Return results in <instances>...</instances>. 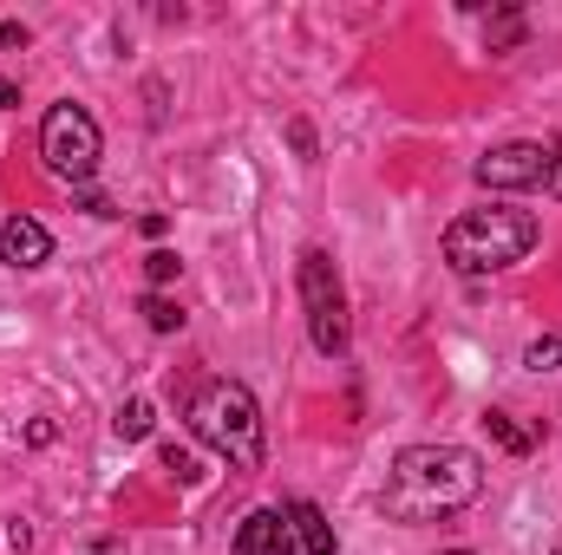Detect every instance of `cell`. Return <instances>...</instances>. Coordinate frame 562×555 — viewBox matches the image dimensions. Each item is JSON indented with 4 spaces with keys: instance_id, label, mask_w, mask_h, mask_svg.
Masks as SVG:
<instances>
[{
    "instance_id": "obj_23",
    "label": "cell",
    "mask_w": 562,
    "mask_h": 555,
    "mask_svg": "<svg viewBox=\"0 0 562 555\" xmlns=\"http://www.w3.org/2000/svg\"><path fill=\"white\" fill-rule=\"evenodd\" d=\"M557 555H562V543H557Z\"/></svg>"
},
{
    "instance_id": "obj_8",
    "label": "cell",
    "mask_w": 562,
    "mask_h": 555,
    "mask_svg": "<svg viewBox=\"0 0 562 555\" xmlns=\"http://www.w3.org/2000/svg\"><path fill=\"white\" fill-rule=\"evenodd\" d=\"M294 530H288V517L281 510H249L243 517V530H236V555H294Z\"/></svg>"
},
{
    "instance_id": "obj_12",
    "label": "cell",
    "mask_w": 562,
    "mask_h": 555,
    "mask_svg": "<svg viewBox=\"0 0 562 555\" xmlns=\"http://www.w3.org/2000/svg\"><path fill=\"white\" fill-rule=\"evenodd\" d=\"M138 314L150 320V327H157V333H177V327H183V307H177L170 294H157V287L144 294V307H138Z\"/></svg>"
},
{
    "instance_id": "obj_6",
    "label": "cell",
    "mask_w": 562,
    "mask_h": 555,
    "mask_svg": "<svg viewBox=\"0 0 562 555\" xmlns=\"http://www.w3.org/2000/svg\"><path fill=\"white\" fill-rule=\"evenodd\" d=\"M471 177H477L484 190H537V183L550 177V150H543V144H497V150L477 157Z\"/></svg>"
},
{
    "instance_id": "obj_21",
    "label": "cell",
    "mask_w": 562,
    "mask_h": 555,
    "mask_svg": "<svg viewBox=\"0 0 562 555\" xmlns=\"http://www.w3.org/2000/svg\"><path fill=\"white\" fill-rule=\"evenodd\" d=\"M92 555H125V543H92Z\"/></svg>"
},
{
    "instance_id": "obj_14",
    "label": "cell",
    "mask_w": 562,
    "mask_h": 555,
    "mask_svg": "<svg viewBox=\"0 0 562 555\" xmlns=\"http://www.w3.org/2000/svg\"><path fill=\"white\" fill-rule=\"evenodd\" d=\"M524 366H530V373H557V366H562V340H557V333L530 340V347H524Z\"/></svg>"
},
{
    "instance_id": "obj_4",
    "label": "cell",
    "mask_w": 562,
    "mask_h": 555,
    "mask_svg": "<svg viewBox=\"0 0 562 555\" xmlns=\"http://www.w3.org/2000/svg\"><path fill=\"white\" fill-rule=\"evenodd\" d=\"M40 157H46V170L59 177V183H92V170H99V157H105V138H99V125H92V112L86 105H53L46 118H40Z\"/></svg>"
},
{
    "instance_id": "obj_17",
    "label": "cell",
    "mask_w": 562,
    "mask_h": 555,
    "mask_svg": "<svg viewBox=\"0 0 562 555\" xmlns=\"http://www.w3.org/2000/svg\"><path fill=\"white\" fill-rule=\"evenodd\" d=\"M288 144H294V150L314 163V132H307V118H288Z\"/></svg>"
},
{
    "instance_id": "obj_9",
    "label": "cell",
    "mask_w": 562,
    "mask_h": 555,
    "mask_svg": "<svg viewBox=\"0 0 562 555\" xmlns=\"http://www.w3.org/2000/svg\"><path fill=\"white\" fill-rule=\"evenodd\" d=\"M281 517H288V530H294V543H301L307 555H334V550H340V543H334V523H327V517H321V510H314L307 497H294V503H288Z\"/></svg>"
},
{
    "instance_id": "obj_10",
    "label": "cell",
    "mask_w": 562,
    "mask_h": 555,
    "mask_svg": "<svg viewBox=\"0 0 562 555\" xmlns=\"http://www.w3.org/2000/svg\"><path fill=\"white\" fill-rule=\"evenodd\" d=\"M484 46H491V53H517V46H524V13H517V7L491 13V26H484Z\"/></svg>"
},
{
    "instance_id": "obj_18",
    "label": "cell",
    "mask_w": 562,
    "mask_h": 555,
    "mask_svg": "<svg viewBox=\"0 0 562 555\" xmlns=\"http://www.w3.org/2000/svg\"><path fill=\"white\" fill-rule=\"evenodd\" d=\"M543 190H550V196L562 203V144L550 150V177H543Z\"/></svg>"
},
{
    "instance_id": "obj_2",
    "label": "cell",
    "mask_w": 562,
    "mask_h": 555,
    "mask_svg": "<svg viewBox=\"0 0 562 555\" xmlns=\"http://www.w3.org/2000/svg\"><path fill=\"white\" fill-rule=\"evenodd\" d=\"M530 249H537V216H530V209H504V203L464 209V216L445 229V262H451L458 275H504V269H517Z\"/></svg>"
},
{
    "instance_id": "obj_7",
    "label": "cell",
    "mask_w": 562,
    "mask_h": 555,
    "mask_svg": "<svg viewBox=\"0 0 562 555\" xmlns=\"http://www.w3.org/2000/svg\"><path fill=\"white\" fill-rule=\"evenodd\" d=\"M0 262L7 269H46L53 262V236L33 216H7L0 223Z\"/></svg>"
},
{
    "instance_id": "obj_19",
    "label": "cell",
    "mask_w": 562,
    "mask_h": 555,
    "mask_svg": "<svg viewBox=\"0 0 562 555\" xmlns=\"http://www.w3.org/2000/svg\"><path fill=\"white\" fill-rule=\"evenodd\" d=\"M7 46H26V26H20V20H0V53H7Z\"/></svg>"
},
{
    "instance_id": "obj_16",
    "label": "cell",
    "mask_w": 562,
    "mask_h": 555,
    "mask_svg": "<svg viewBox=\"0 0 562 555\" xmlns=\"http://www.w3.org/2000/svg\"><path fill=\"white\" fill-rule=\"evenodd\" d=\"M164 471H177V484H196L203 471H196V457L190 451H177V444H164Z\"/></svg>"
},
{
    "instance_id": "obj_13",
    "label": "cell",
    "mask_w": 562,
    "mask_h": 555,
    "mask_svg": "<svg viewBox=\"0 0 562 555\" xmlns=\"http://www.w3.org/2000/svg\"><path fill=\"white\" fill-rule=\"evenodd\" d=\"M484 431H491L510 457H524V451H530V431H517V424H510V412H484Z\"/></svg>"
},
{
    "instance_id": "obj_5",
    "label": "cell",
    "mask_w": 562,
    "mask_h": 555,
    "mask_svg": "<svg viewBox=\"0 0 562 555\" xmlns=\"http://www.w3.org/2000/svg\"><path fill=\"white\" fill-rule=\"evenodd\" d=\"M294 287H301V307H307V333H314V347L327 353V360H340L347 353V287L334 275V262L321 256V249H301V262H294Z\"/></svg>"
},
{
    "instance_id": "obj_20",
    "label": "cell",
    "mask_w": 562,
    "mask_h": 555,
    "mask_svg": "<svg viewBox=\"0 0 562 555\" xmlns=\"http://www.w3.org/2000/svg\"><path fill=\"white\" fill-rule=\"evenodd\" d=\"M7 105H20V86H13V79L0 72V112H7Z\"/></svg>"
},
{
    "instance_id": "obj_15",
    "label": "cell",
    "mask_w": 562,
    "mask_h": 555,
    "mask_svg": "<svg viewBox=\"0 0 562 555\" xmlns=\"http://www.w3.org/2000/svg\"><path fill=\"white\" fill-rule=\"evenodd\" d=\"M177 269H183V262H177L170 249H150V256H144V275H150V287H164V281H177Z\"/></svg>"
},
{
    "instance_id": "obj_1",
    "label": "cell",
    "mask_w": 562,
    "mask_h": 555,
    "mask_svg": "<svg viewBox=\"0 0 562 555\" xmlns=\"http://www.w3.org/2000/svg\"><path fill=\"white\" fill-rule=\"evenodd\" d=\"M484 490V464L464 444H406L386 471V497L380 510L393 523H438L451 510H464Z\"/></svg>"
},
{
    "instance_id": "obj_22",
    "label": "cell",
    "mask_w": 562,
    "mask_h": 555,
    "mask_svg": "<svg viewBox=\"0 0 562 555\" xmlns=\"http://www.w3.org/2000/svg\"><path fill=\"white\" fill-rule=\"evenodd\" d=\"M445 555H471V550H445Z\"/></svg>"
},
{
    "instance_id": "obj_3",
    "label": "cell",
    "mask_w": 562,
    "mask_h": 555,
    "mask_svg": "<svg viewBox=\"0 0 562 555\" xmlns=\"http://www.w3.org/2000/svg\"><path fill=\"white\" fill-rule=\"evenodd\" d=\"M190 431H196L216 457H229L236 471H262V457H269L262 406H256V393H249L243 380H210V386H196V399H190Z\"/></svg>"
},
{
    "instance_id": "obj_11",
    "label": "cell",
    "mask_w": 562,
    "mask_h": 555,
    "mask_svg": "<svg viewBox=\"0 0 562 555\" xmlns=\"http://www.w3.org/2000/svg\"><path fill=\"white\" fill-rule=\"evenodd\" d=\"M112 424H119V438H125V444H138V438H150L157 412H150V399H132V406H119V418H112Z\"/></svg>"
}]
</instances>
